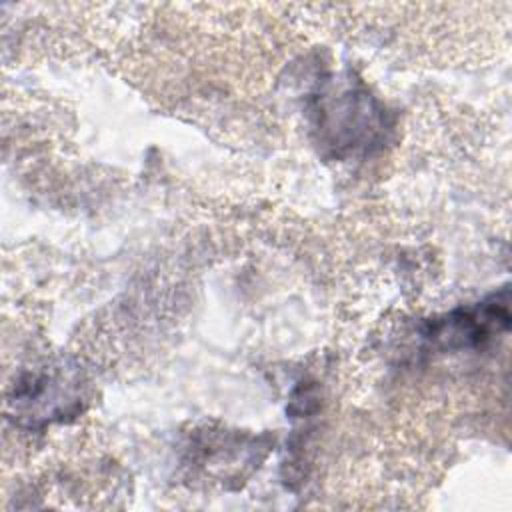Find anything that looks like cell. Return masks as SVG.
Instances as JSON below:
<instances>
[{
  "mask_svg": "<svg viewBox=\"0 0 512 512\" xmlns=\"http://www.w3.org/2000/svg\"><path fill=\"white\" fill-rule=\"evenodd\" d=\"M316 128L320 142L336 156L366 152L384 142L386 110L368 90L354 84L330 88L316 104Z\"/></svg>",
  "mask_w": 512,
  "mask_h": 512,
  "instance_id": "obj_1",
  "label": "cell"
},
{
  "mask_svg": "<svg viewBox=\"0 0 512 512\" xmlns=\"http://www.w3.org/2000/svg\"><path fill=\"white\" fill-rule=\"evenodd\" d=\"M508 328L510 294L508 288H502L478 304L456 308L442 318L430 320L422 336L434 350L454 352L482 348L494 336L508 332Z\"/></svg>",
  "mask_w": 512,
  "mask_h": 512,
  "instance_id": "obj_2",
  "label": "cell"
},
{
  "mask_svg": "<svg viewBox=\"0 0 512 512\" xmlns=\"http://www.w3.org/2000/svg\"><path fill=\"white\" fill-rule=\"evenodd\" d=\"M68 394L60 378L50 374L30 376L26 382L18 384L14 390V404L20 416L42 418V420H62L66 414L78 412V406H72L76 400H66Z\"/></svg>",
  "mask_w": 512,
  "mask_h": 512,
  "instance_id": "obj_3",
  "label": "cell"
}]
</instances>
